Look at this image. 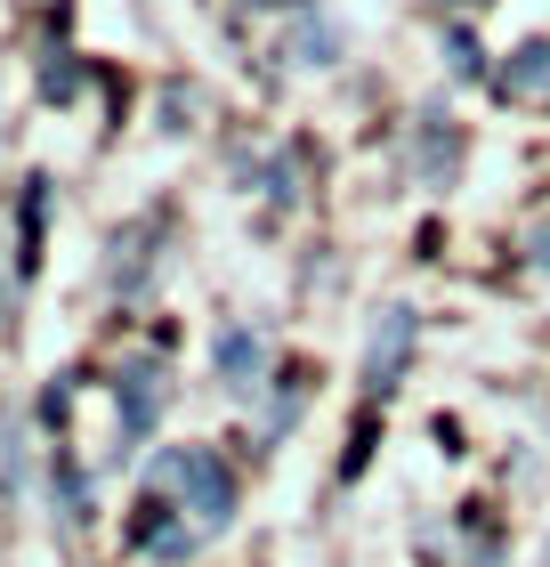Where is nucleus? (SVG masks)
<instances>
[{"label":"nucleus","mask_w":550,"mask_h":567,"mask_svg":"<svg viewBox=\"0 0 550 567\" xmlns=\"http://www.w3.org/2000/svg\"><path fill=\"white\" fill-rule=\"evenodd\" d=\"M178 495H195V511H203V527H219L227 511H235V478L219 471V454H203V446H187V454H170V471H163Z\"/></svg>","instance_id":"f257e3e1"},{"label":"nucleus","mask_w":550,"mask_h":567,"mask_svg":"<svg viewBox=\"0 0 550 567\" xmlns=\"http://www.w3.org/2000/svg\"><path fill=\"white\" fill-rule=\"evenodd\" d=\"M405 349H413V308H388L381 332H373V349H364V390H397Z\"/></svg>","instance_id":"f03ea898"},{"label":"nucleus","mask_w":550,"mask_h":567,"mask_svg":"<svg viewBox=\"0 0 550 567\" xmlns=\"http://www.w3.org/2000/svg\"><path fill=\"white\" fill-rule=\"evenodd\" d=\"M154 414H163V373H154V365H129V373H122V437H146Z\"/></svg>","instance_id":"7ed1b4c3"},{"label":"nucleus","mask_w":550,"mask_h":567,"mask_svg":"<svg viewBox=\"0 0 550 567\" xmlns=\"http://www.w3.org/2000/svg\"><path fill=\"white\" fill-rule=\"evenodd\" d=\"M259 365H268L259 332H227V341H219V373H227V390H259Z\"/></svg>","instance_id":"20e7f679"},{"label":"nucleus","mask_w":550,"mask_h":567,"mask_svg":"<svg viewBox=\"0 0 550 567\" xmlns=\"http://www.w3.org/2000/svg\"><path fill=\"white\" fill-rule=\"evenodd\" d=\"M542 73H550V49H542V41H527V49H518V65L502 73V90H535Z\"/></svg>","instance_id":"39448f33"},{"label":"nucleus","mask_w":550,"mask_h":567,"mask_svg":"<svg viewBox=\"0 0 550 567\" xmlns=\"http://www.w3.org/2000/svg\"><path fill=\"white\" fill-rule=\"evenodd\" d=\"M9 308H17V300H9V276H0V324H9Z\"/></svg>","instance_id":"423d86ee"}]
</instances>
